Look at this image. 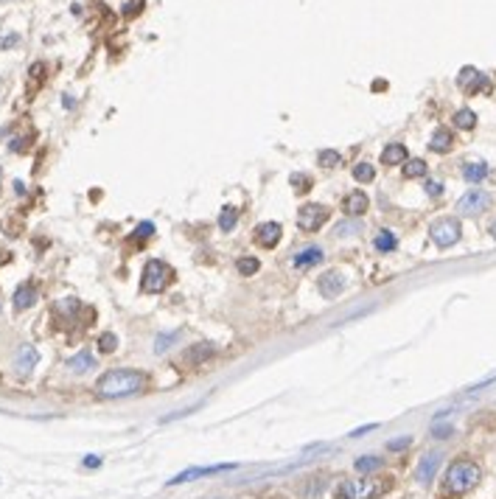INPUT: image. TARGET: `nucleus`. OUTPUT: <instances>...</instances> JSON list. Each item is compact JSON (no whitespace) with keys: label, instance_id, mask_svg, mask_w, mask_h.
Here are the masks:
<instances>
[{"label":"nucleus","instance_id":"1","mask_svg":"<svg viewBox=\"0 0 496 499\" xmlns=\"http://www.w3.org/2000/svg\"><path fill=\"white\" fill-rule=\"evenodd\" d=\"M146 373L143 370H132V368H115V370H107L101 379H99V396L104 398H121V396H132V393H140L146 387Z\"/></svg>","mask_w":496,"mask_h":499},{"label":"nucleus","instance_id":"2","mask_svg":"<svg viewBox=\"0 0 496 499\" xmlns=\"http://www.w3.org/2000/svg\"><path fill=\"white\" fill-rule=\"evenodd\" d=\"M480 477H482V472H480V465L474 463V460H465V457H460V460H454L449 468H446V477H443V485H441V496L446 499H457V496H465L469 491H474L477 485H480Z\"/></svg>","mask_w":496,"mask_h":499},{"label":"nucleus","instance_id":"3","mask_svg":"<svg viewBox=\"0 0 496 499\" xmlns=\"http://www.w3.org/2000/svg\"><path fill=\"white\" fill-rule=\"evenodd\" d=\"M390 488H393L390 477H370L367 474V477L342 480L334 488V496L337 499H378V496H384Z\"/></svg>","mask_w":496,"mask_h":499},{"label":"nucleus","instance_id":"4","mask_svg":"<svg viewBox=\"0 0 496 499\" xmlns=\"http://www.w3.org/2000/svg\"><path fill=\"white\" fill-rule=\"evenodd\" d=\"M171 283V267L157 258L146 261L143 267V281H140V289L146 292V295H157V292H163L166 286Z\"/></svg>","mask_w":496,"mask_h":499},{"label":"nucleus","instance_id":"5","mask_svg":"<svg viewBox=\"0 0 496 499\" xmlns=\"http://www.w3.org/2000/svg\"><path fill=\"white\" fill-rule=\"evenodd\" d=\"M429 236H432V242H434L437 247H452V244H457V242H460V236H462V227H460V222H457V219H452V216H443V219L432 222V227H429Z\"/></svg>","mask_w":496,"mask_h":499},{"label":"nucleus","instance_id":"6","mask_svg":"<svg viewBox=\"0 0 496 499\" xmlns=\"http://www.w3.org/2000/svg\"><path fill=\"white\" fill-rule=\"evenodd\" d=\"M328 216H331V211L326 208V205L306 202V205H300V211H298V227L306 230V233H317L319 227L328 222Z\"/></svg>","mask_w":496,"mask_h":499},{"label":"nucleus","instance_id":"7","mask_svg":"<svg viewBox=\"0 0 496 499\" xmlns=\"http://www.w3.org/2000/svg\"><path fill=\"white\" fill-rule=\"evenodd\" d=\"M488 205H491V196H488L485 191H480V188H471L469 194L460 196L457 211L465 214V216H477V214H482V211L488 208Z\"/></svg>","mask_w":496,"mask_h":499},{"label":"nucleus","instance_id":"8","mask_svg":"<svg viewBox=\"0 0 496 499\" xmlns=\"http://www.w3.org/2000/svg\"><path fill=\"white\" fill-rule=\"evenodd\" d=\"M317 286H319V295L328 298V300H334V298L342 295V289H345V275L339 270H328V272L319 275V283Z\"/></svg>","mask_w":496,"mask_h":499},{"label":"nucleus","instance_id":"9","mask_svg":"<svg viewBox=\"0 0 496 499\" xmlns=\"http://www.w3.org/2000/svg\"><path fill=\"white\" fill-rule=\"evenodd\" d=\"M441 463H443V455L441 452H426L421 457V463H418V472H415L418 483L421 485H429L434 480V474H437V468H441Z\"/></svg>","mask_w":496,"mask_h":499},{"label":"nucleus","instance_id":"10","mask_svg":"<svg viewBox=\"0 0 496 499\" xmlns=\"http://www.w3.org/2000/svg\"><path fill=\"white\" fill-rule=\"evenodd\" d=\"M280 236H283V227L278 225V222H264V225H258L255 227V244L258 247H275L278 242H280Z\"/></svg>","mask_w":496,"mask_h":499},{"label":"nucleus","instance_id":"11","mask_svg":"<svg viewBox=\"0 0 496 499\" xmlns=\"http://www.w3.org/2000/svg\"><path fill=\"white\" fill-rule=\"evenodd\" d=\"M457 84L462 87V90H469V93H480V90H488V87H491V81L480 71H474V68H462L460 76H457Z\"/></svg>","mask_w":496,"mask_h":499},{"label":"nucleus","instance_id":"12","mask_svg":"<svg viewBox=\"0 0 496 499\" xmlns=\"http://www.w3.org/2000/svg\"><path fill=\"white\" fill-rule=\"evenodd\" d=\"M233 463H222V465H199V468H188V472L177 474L171 480V485H180V483H188V480H196V477H205V474H222V472H233Z\"/></svg>","mask_w":496,"mask_h":499},{"label":"nucleus","instance_id":"13","mask_svg":"<svg viewBox=\"0 0 496 499\" xmlns=\"http://www.w3.org/2000/svg\"><path fill=\"white\" fill-rule=\"evenodd\" d=\"M367 208H370V199H367L365 191H351V194L345 196V202H342V214L351 216V219L367 214Z\"/></svg>","mask_w":496,"mask_h":499},{"label":"nucleus","instance_id":"14","mask_svg":"<svg viewBox=\"0 0 496 499\" xmlns=\"http://www.w3.org/2000/svg\"><path fill=\"white\" fill-rule=\"evenodd\" d=\"M216 354V348L211 342H194L188 350H185V365H205L211 357Z\"/></svg>","mask_w":496,"mask_h":499},{"label":"nucleus","instance_id":"15","mask_svg":"<svg viewBox=\"0 0 496 499\" xmlns=\"http://www.w3.org/2000/svg\"><path fill=\"white\" fill-rule=\"evenodd\" d=\"M37 348L34 345H23L20 350H17V359H14V368H17V373L20 376H28L34 370V365H37Z\"/></svg>","mask_w":496,"mask_h":499},{"label":"nucleus","instance_id":"16","mask_svg":"<svg viewBox=\"0 0 496 499\" xmlns=\"http://www.w3.org/2000/svg\"><path fill=\"white\" fill-rule=\"evenodd\" d=\"M37 303V286L34 283H23V286H17V292H14V309H31Z\"/></svg>","mask_w":496,"mask_h":499},{"label":"nucleus","instance_id":"17","mask_svg":"<svg viewBox=\"0 0 496 499\" xmlns=\"http://www.w3.org/2000/svg\"><path fill=\"white\" fill-rule=\"evenodd\" d=\"M452 143H454L452 129L441 127V129H434V135H432V140H429V149H432V152H437V155H443V152H449V149H452Z\"/></svg>","mask_w":496,"mask_h":499},{"label":"nucleus","instance_id":"18","mask_svg":"<svg viewBox=\"0 0 496 499\" xmlns=\"http://www.w3.org/2000/svg\"><path fill=\"white\" fill-rule=\"evenodd\" d=\"M410 157H406V146L404 143H390V146H384V152H382V163L384 166H398V163H406Z\"/></svg>","mask_w":496,"mask_h":499},{"label":"nucleus","instance_id":"19","mask_svg":"<svg viewBox=\"0 0 496 499\" xmlns=\"http://www.w3.org/2000/svg\"><path fill=\"white\" fill-rule=\"evenodd\" d=\"M462 177L469 180V183H482L485 177H488V163H465L462 166Z\"/></svg>","mask_w":496,"mask_h":499},{"label":"nucleus","instance_id":"20","mask_svg":"<svg viewBox=\"0 0 496 499\" xmlns=\"http://www.w3.org/2000/svg\"><path fill=\"white\" fill-rule=\"evenodd\" d=\"M323 250L319 247H309V250H303L298 258H295V267H300V270H309V267H314V264H319L323 261Z\"/></svg>","mask_w":496,"mask_h":499},{"label":"nucleus","instance_id":"21","mask_svg":"<svg viewBox=\"0 0 496 499\" xmlns=\"http://www.w3.org/2000/svg\"><path fill=\"white\" fill-rule=\"evenodd\" d=\"M68 368H70L73 373H87V370H93V354H90V350H81V354H76L73 359H68Z\"/></svg>","mask_w":496,"mask_h":499},{"label":"nucleus","instance_id":"22","mask_svg":"<svg viewBox=\"0 0 496 499\" xmlns=\"http://www.w3.org/2000/svg\"><path fill=\"white\" fill-rule=\"evenodd\" d=\"M395 244H398L395 233H390V230H378V236H376V250H378V253H393Z\"/></svg>","mask_w":496,"mask_h":499},{"label":"nucleus","instance_id":"23","mask_svg":"<svg viewBox=\"0 0 496 499\" xmlns=\"http://www.w3.org/2000/svg\"><path fill=\"white\" fill-rule=\"evenodd\" d=\"M236 222H239V211L236 208H222V214H219V227L224 230V233H230L233 227H236Z\"/></svg>","mask_w":496,"mask_h":499},{"label":"nucleus","instance_id":"24","mask_svg":"<svg viewBox=\"0 0 496 499\" xmlns=\"http://www.w3.org/2000/svg\"><path fill=\"white\" fill-rule=\"evenodd\" d=\"M454 124H457L460 129H474V127H477V115H474L471 110L462 107V110L454 112Z\"/></svg>","mask_w":496,"mask_h":499},{"label":"nucleus","instance_id":"25","mask_svg":"<svg viewBox=\"0 0 496 499\" xmlns=\"http://www.w3.org/2000/svg\"><path fill=\"white\" fill-rule=\"evenodd\" d=\"M404 177H406V180L426 177V163H423V160H406V163H404Z\"/></svg>","mask_w":496,"mask_h":499},{"label":"nucleus","instance_id":"26","mask_svg":"<svg viewBox=\"0 0 496 499\" xmlns=\"http://www.w3.org/2000/svg\"><path fill=\"white\" fill-rule=\"evenodd\" d=\"M378 468H382V457H376V455L356 460V472H362V474H373V472H378Z\"/></svg>","mask_w":496,"mask_h":499},{"label":"nucleus","instance_id":"27","mask_svg":"<svg viewBox=\"0 0 496 499\" xmlns=\"http://www.w3.org/2000/svg\"><path fill=\"white\" fill-rule=\"evenodd\" d=\"M373 177H376L373 163L365 160V163H356V166H354V180H356V183H370Z\"/></svg>","mask_w":496,"mask_h":499},{"label":"nucleus","instance_id":"28","mask_svg":"<svg viewBox=\"0 0 496 499\" xmlns=\"http://www.w3.org/2000/svg\"><path fill=\"white\" fill-rule=\"evenodd\" d=\"M258 258H250V255H244V258H239L236 261V270H239V275H255L258 272Z\"/></svg>","mask_w":496,"mask_h":499},{"label":"nucleus","instance_id":"29","mask_svg":"<svg viewBox=\"0 0 496 499\" xmlns=\"http://www.w3.org/2000/svg\"><path fill=\"white\" fill-rule=\"evenodd\" d=\"M115 348H118V340H115V334L104 331V334L99 337V350H101V354H112Z\"/></svg>","mask_w":496,"mask_h":499},{"label":"nucleus","instance_id":"30","mask_svg":"<svg viewBox=\"0 0 496 499\" xmlns=\"http://www.w3.org/2000/svg\"><path fill=\"white\" fill-rule=\"evenodd\" d=\"M339 152H331V149H326V152H319V163L323 166H328V168H334V166H339Z\"/></svg>","mask_w":496,"mask_h":499},{"label":"nucleus","instance_id":"31","mask_svg":"<svg viewBox=\"0 0 496 499\" xmlns=\"http://www.w3.org/2000/svg\"><path fill=\"white\" fill-rule=\"evenodd\" d=\"M174 340H177V334H160V337H157L155 350H157V354H163L166 348H171V345H174Z\"/></svg>","mask_w":496,"mask_h":499},{"label":"nucleus","instance_id":"32","mask_svg":"<svg viewBox=\"0 0 496 499\" xmlns=\"http://www.w3.org/2000/svg\"><path fill=\"white\" fill-rule=\"evenodd\" d=\"M356 230H359V225H356V222H342V225L337 227L339 236H351V233H356Z\"/></svg>","mask_w":496,"mask_h":499},{"label":"nucleus","instance_id":"33","mask_svg":"<svg viewBox=\"0 0 496 499\" xmlns=\"http://www.w3.org/2000/svg\"><path fill=\"white\" fill-rule=\"evenodd\" d=\"M152 230H155V225H152V222H143V225L138 227L135 236H138V239H140V236H143V239H149V236H152Z\"/></svg>","mask_w":496,"mask_h":499},{"label":"nucleus","instance_id":"34","mask_svg":"<svg viewBox=\"0 0 496 499\" xmlns=\"http://www.w3.org/2000/svg\"><path fill=\"white\" fill-rule=\"evenodd\" d=\"M413 444V437H398V440H390V449L395 452V449H406Z\"/></svg>","mask_w":496,"mask_h":499},{"label":"nucleus","instance_id":"35","mask_svg":"<svg viewBox=\"0 0 496 499\" xmlns=\"http://www.w3.org/2000/svg\"><path fill=\"white\" fill-rule=\"evenodd\" d=\"M426 194H429V196H441V194H443L441 183H434V180H429V183H426Z\"/></svg>","mask_w":496,"mask_h":499},{"label":"nucleus","instance_id":"36","mask_svg":"<svg viewBox=\"0 0 496 499\" xmlns=\"http://www.w3.org/2000/svg\"><path fill=\"white\" fill-rule=\"evenodd\" d=\"M291 183H295L298 191H309V188H311V185H309V177H291Z\"/></svg>","mask_w":496,"mask_h":499},{"label":"nucleus","instance_id":"37","mask_svg":"<svg viewBox=\"0 0 496 499\" xmlns=\"http://www.w3.org/2000/svg\"><path fill=\"white\" fill-rule=\"evenodd\" d=\"M140 9H143V0H132V3H129V9H127L124 14H127V17H132V14H138Z\"/></svg>","mask_w":496,"mask_h":499},{"label":"nucleus","instance_id":"38","mask_svg":"<svg viewBox=\"0 0 496 499\" xmlns=\"http://www.w3.org/2000/svg\"><path fill=\"white\" fill-rule=\"evenodd\" d=\"M432 435H434V437H449V435H452V426H434Z\"/></svg>","mask_w":496,"mask_h":499},{"label":"nucleus","instance_id":"39","mask_svg":"<svg viewBox=\"0 0 496 499\" xmlns=\"http://www.w3.org/2000/svg\"><path fill=\"white\" fill-rule=\"evenodd\" d=\"M491 236H493V239H496V222H493V225H491Z\"/></svg>","mask_w":496,"mask_h":499}]
</instances>
